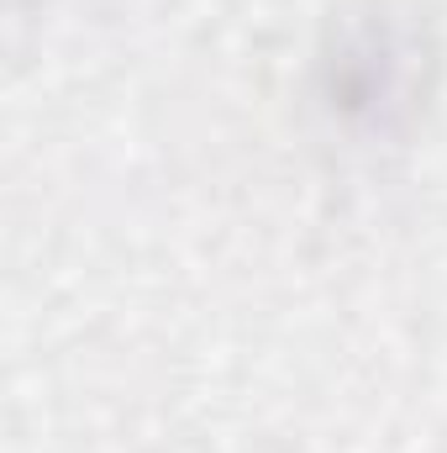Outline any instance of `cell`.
<instances>
[{"mask_svg": "<svg viewBox=\"0 0 447 453\" xmlns=\"http://www.w3.org/2000/svg\"><path fill=\"white\" fill-rule=\"evenodd\" d=\"M432 48L427 32L390 5H368L363 16H347L322 53V96L327 111L363 132V137H395L411 127V116L427 96Z\"/></svg>", "mask_w": 447, "mask_h": 453, "instance_id": "1", "label": "cell"}]
</instances>
